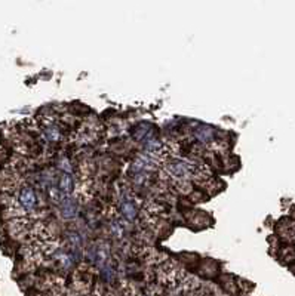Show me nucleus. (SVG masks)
<instances>
[{
	"label": "nucleus",
	"mask_w": 295,
	"mask_h": 296,
	"mask_svg": "<svg viewBox=\"0 0 295 296\" xmlns=\"http://www.w3.org/2000/svg\"><path fill=\"white\" fill-rule=\"evenodd\" d=\"M162 168L164 172L177 184H184L192 178H197V166L183 159H172L169 162L165 160Z\"/></svg>",
	"instance_id": "obj_1"
},
{
	"label": "nucleus",
	"mask_w": 295,
	"mask_h": 296,
	"mask_svg": "<svg viewBox=\"0 0 295 296\" xmlns=\"http://www.w3.org/2000/svg\"><path fill=\"white\" fill-rule=\"evenodd\" d=\"M37 206V194L30 185H20L14 197V209L21 213H33Z\"/></svg>",
	"instance_id": "obj_2"
},
{
	"label": "nucleus",
	"mask_w": 295,
	"mask_h": 296,
	"mask_svg": "<svg viewBox=\"0 0 295 296\" xmlns=\"http://www.w3.org/2000/svg\"><path fill=\"white\" fill-rule=\"evenodd\" d=\"M120 212H122V216L126 219V221H133L138 215V210H136V205L133 202L132 197L126 196L122 203H120Z\"/></svg>",
	"instance_id": "obj_3"
},
{
	"label": "nucleus",
	"mask_w": 295,
	"mask_h": 296,
	"mask_svg": "<svg viewBox=\"0 0 295 296\" xmlns=\"http://www.w3.org/2000/svg\"><path fill=\"white\" fill-rule=\"evenodd\" d=\"M77 210H79V206H77V202L71 197H66L61 203V215L64 219L70 221V219H74L77 216Z\"/></svg>",
	"instance_id": "obj_4"
},
{
	"label": "nucleus",
	"mask_w": 295,
	"mask_h": 296,
	"mask_svg": "<svg viewBox=\"0 0 295 296\" xmlns=\"http://www.w3.org/2000/svg\"><path fill=\"white\" fill-rule=\"evenodd\" d=\"M42 133H43L45 139L49 141V142H57V141H60L61 136H63L61 127H60L55 121H51V120L45 123V126H43V129H42Z\"/></svg>",
	"instance_id": "obj_5"
},
{
	"label": "nucleus",
	"mask_w": 295,
	"mask_h": 296,
	"mask_svg": "<svg viewBox=\"0 0 295 296\" xmlns=\"http://www.w3.org/2000/svg\"><path fill=\"white\" fill-rule=\"evenodd\" d=\"M195 136L202 142H211L214 139V136H215V132H214L212 127L202 124V126L195 129Z\"/></svg>",
	"instance_id": "obj_6"
},
{
	"label": "nucleus",
	"mask_w": 295,
	"mask_h": 296,
	"mask_svg": "<svg viewBox=\"0 0 295 296\" xmlns=\"http://www.w3.org/2000/svg\"><path fill=\"white\" fill-rule=\"evenodd\" d=\"M61 193L64 194H70L74 190V179L70 174H63L60 177V184H58Z\"/></svg>",
	"instance_id": "obj_7"
},
{
	"label": "nucleus",
	"mask_w": 295,
	"mask_h": 296,
	"mask_svg": "<svg viewBox=\"0 0 295 296\" xmlns=\"http://www.w3.org/2000/svg\"><path fill=\"white\" fill-rule=\"evenodd\" d=\"M61 168H63V169H66V171H68V172H71V166H70L68 160H66V159L61 162Z\"/></svg>",
	"instance_id": "obj_8"
}]
</instances>
